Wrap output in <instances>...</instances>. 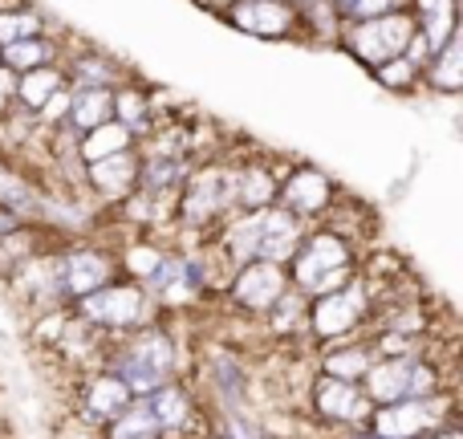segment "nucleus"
Instances as JSON below:
<instances>
[{
  "mask_svg": "<svg viewBox=\"0 0 463 439\" xmlns=\"http://www.w3.org/2000/svg\"><path fill=\"white\" fill-rule=\"evenodd\" d=\"M297 240H301V228H297L293 212L260 208L252 220H244L236 232H232V253L280 264L285 256L297 253Z\"/></svg>",
  "mask_w": 463,
  "mask_h": 439,
  "instance_id": "f257e3e1",
  "label": "nucleus"
},
{
  "mask_svg": "<svg viewBox=\"0 0 463 439\" xmlns=\"http://www.w3.org/2000/svg\"><path fill=\"white\" fill-rule=\"evenodd\" d=\"M419 37V24L411 13H383V16H370V21H358L350 33H345V45L358 62L370 65H383L391 57L411 53Z\"/></svg>",
  "mask_w": 463,
  "mask_h": 439,
  "instance_id": "f03ea898",
  "label": "nucleus"
},
{
  "mask_svg": "<svg viewBox=\"0 0 463 439\" xmlns=\"http://www.w3.org/2000/svg\"><path fill=\"white\" fill-rule=\"evenodd\" d=\"M345 269H350V253L342 240L326 232V236H313L305 244L301 261H297V285L309 293H326L345 277Z\"/></svg>",
  "mask_w": 463,
  "mask_h": 439,
  "instance_id": "7ed1b4c3",
  "label": "nucleus"
},
{
  "mask_svg": "<svg viewBox=\"0 0 463 439\" xmlns=\"http://www.w3.org/2000/svg\"><path fill=\"white\" fill-rule=\"evenodd\" d=\"M171 358H175V354H171L167 338L146 334L143 342L122 358V383H127L130 391H155V387H163V378H167Z\"/></svg>",
  "mask_w": 463,
  "mask_h": 439,
  "instance_id": "20e7f679",
  "label": "nucleus"
},
{
  "mask_svg": "<svg viewBox=\"0 0 463 439\" xmlns=\"http://www.w3.org/2000/svg\"><path fill=\"white\" fill-rule=\"evenodd\" d=\"M431 370L415 367V362H386V367L370 370V395L378 403H399V399H419L431 391Z\"/></svg>",
  "mask_w": 463,
  "mask_h": 439,
  "instance_id": "39448f33",
  "label": "nucleus"
},
{
  "mask_svg": "<svg viewBox=\"0 0 463 439\" xmlns=\"http://www.w3.org/2000/svg\"><path fill=\"white\" fill-rule=\"evenodd\" d=\"M232 21L256 37H280L293 29V8L285 0H232Z\"/></svg>",
  "mask_w": 463,
  "mask_h": 439,
  "instance_id": "423d86ee",
  "label": "nucleus"
},
{
  "mask_svg": "<svg viewBox=\"0 0 463 439\" xmlns=\"http://www.w3.org/2000/svg\"><path fill=\"white\" fill-rule=\"evenodd\" d=\"M228 204H236V171H203L187 196V216L208 220Z\"/></svg>",
  "mask_w": 463,
  "mask_h": 439,
  "instance_id": "0eeeda50",
  "label": "nucleus"
},
{
  "mask_svg": "<svg viewBox=\"0 0 463 439\" xmlns=\"http://www.w3.org/2000/svg\"><path fill=\"white\" fill-rule=\"evenodd\" d=\"M435 424V407L427 399H399L378 415V435L383 439H411Z\"/></svg>",
  "mask_w": 463,
  "mask_h": 439,
  "instance_id": "6e6552de",
  "label": "nucleus"
},
{
  "mask_svg": "<svg viewBox=\"0 0 463 439\" xmlns=\"http://www.w3.org/2000/svg\"><path fill=\"white\" fill-rule=\"evenodd\" d=\"M86 313L106 326H130L143 313V293L138 289H94L86 293Z\"/></svg>",
  "mask_w": 463,
  "mask_h": 439,
  "instance_id": "1a4fd4ad",
  "label": "nucleus"
},
{
  "mask_svg": "<svg viewBox=\"0 0 463 439\" xmlns=\"http://www.w3.org/2000/svg\"><path fill=\"white\" fill-rule=\"evenodd\" d=\"M280 289H285V272H280L272 261L248 264L236 281V297L244 305H252V310H264V305L280 301Z\"/></svg>",
  "mask_w": 463,
  "mask_h": 439,
  "instance_id": "9d476101",
  "label": "nucleus"
},
{
  "mask_svg": "<svg viewBox=\"0 0 463 439\" xmlns=\"http://www.w3.org/2000/svg\"><path fill=\"white\" fill-rule=\"evenodd\" d=\"M65 119L78 130H94L102 122L114 119V94L106 86H81L78 94H70V106H65Z\"/></svg>",
  "mask_w": 463,
  "mask_h": 439,
  "instance_id": "9b49d317",
  "label": "nucleus"
},
{
  "mask_svg": "<svg viewBox=\"0 0 463 439\" xmlns=\"http://www.w3.org/2000/svg\"><path fill=\"white\" fill-rule=\"evenodd\" d=\"M358 313H362V289L354 285L345 293H329L313 313V326H317V334H345L358 321Z\"/></svg>",
  "mask_w": 463,
  "mask_h": 439,
  "instance_id": "f8f14e48",
  "label": "nucleus"
},
{
  "mask_svg": "<svg viewBox=\"0 0 463 439\" xmlns=\"http://www.w3.org/2000/svg\"><path fill=\"white\" fill-rule=\"evenodd\" d=\"M90 179H94V187L102 196H122V192H130V184L138 179V163L130 159V151L106 155V159L90 163Z\"/></svg>",
  "mask_w": 463,
  "mask_h": 439,
  "instance_id": "ddd939ff",
  "label": "nucleus"
},
{
  "mask_svg": "<svg viewBox=\"0 0 463 439\" xmlns=\"http://www.w3.org/2000/svg\"><path fill=\"white\" fill-rule=\"evenodd\" d=\"M415 24L423 29V45L431 49H439L443 41L456 33V0H419V13H415Z\"/></svg>",
  "mask_w": 463,
  "mask_h": 439,
  "instance_id": "4468645a",
  "label": "nucleus"
},
{
  "mask_svg": "<svg viewBox=\"0 0 463 439\" xmlns=\"http://www.w3.org/2000/svg\"><path fill=\"white\" fill-rule=\"evenodd\" d=\"M431 86L443 90V94H456L463 86V37H459V29L431 53Z\"/></svg>",
  "mask_w": 463,
  "mask_h": 439,
  "instance_id": "2eb2a0df",
  "label": "nucleus"
},
{
  "mask_svg": "<svg viewBox=\"0 0 463 439\" xmlns=\"http://www.w3.org/2000/svg\"><path fill=\"white\" fill-rule=\"evenodd\" d=\"M329 192L334 187H329V179L321 171H297L285 187V200L293 212H321L329 204Z\"/></svg>",
  "mask_w": 463,
  "mask_h": 439,
  "instance_id": "dca6fc26",
  "label": "nucleus"
},
{
  "mask_svg": "<svg viewBox=\"0 0 463 439\" xmlns=\"http://www.w3.org/2000/svg\"><path fill=\"white\" fill-rule=\"evenodd\" d=\"M61 272H65V289H70V293H78V297H86V293H94V289L106 285L110 264H106L98 253H73L70 261H65Z\"/></svg>",
  "mask_w": 463,
  "mask_h": 439,
  "instance_id": "f3484780",
  "label": "nucleus"
},
{
  "mask_svg": "<svg viewBox=\"0 0 463 439\" xmlns=\"http://www.w3.org/2000/svg\"><path fill=\"white\" fill-rule=\"evenodd\" d=\"M317 403H321V411L334 415V419H358L362 411H366V399L350 387V378H334V383H326L317 391Z\"/></svg>",
  "mask_w": 463,
  "mask_h": 439,
  "instance_id": "a211bd4d",
  "label": "nucleus"
},
{
  "mask_svg": "<svg viewBox=\"0 0 463 439\" xmlns=\"http://www.w3.org/2000/svg\"><path fill=\"white\" fill-rule=\"evenodd\" d=\"M118 151H130V127H122V122H114V119L90 130V138H81V155H86L90 163L106 159V155H118Z\"/></svg>",
  "mask_w": 463,
  "mask_h": 439,
  "instance_id": "6ab92c4d",
  "label": "nucleus"
},
{
  "mask_svg": "<svg viewBox=\"0 0 463 439\" xmlns=\"http://www.w3.org/2000/svg\"><path fill=\"white\" fill-rule=\"evenodd\" d=\"M61 90V73L53 65H37V70H24L21 81H16V98H24L29 106H41L49 94Z\"/></svg>",
  "mask_w": 463,
  "mask_h": 439,
  "instance_id": "aec40b11",
  "label": "nucleus"
},
{
  "mask_svg": "<svg viewBox=\"0 0 463 439\" xmlns=\"http://www.w3.org/2000/svg\"><path fill=\"white\" fill-rule=\"evenodd\" d=\"M130 403V387L122 383V378H102V383H94V391H90V411H94L98 419H110L118 415V411H127Z\"/></svg>",
  "mask_w": 463,
  "mask_h": 439,
  "instance_id": "412c9836",
  "label": "nucleus"
},
{
  "mask_svg": "<svg viewBox=\"0 0 463 439\" xmlns=\"http://www.w3.org/2000/svg\"><path fill=\"white\" fill-rule=\"evenodd\" d=\"M0 57H5V65L13 73H24V70H37V65L49 62V41L41 37H24V41H13V45L0 49Z\"/></svg>",
  "mask_w": 463,
  "mask_h": 439,
  "instance_id": "4be33fe9",
  "label": "nucleus"
},
{
  "mask_svg": "<svg viewBox=\"0 0 463 439\" xmlns=\"http://www.w3.org/2000/svg\"><path fill=\"white\" fill-rule=\"evenodd\" d=\"M236 200L248 204V208H264V204L272 200V176L260 171V167L240 171L236 176Z\"/></svg>",
  "mask_w": 463,
  "mask_h": 439,
  "instance_id": "5701e85b",
  "label": "nucleus"
},
{
  "mask_svg": "<svg viewBox=\"0 0 463 439\" xmlns=\"http://www.w3.org/2000/svg\"><path fill=\"white\" fill-rule=\"evenodd\" d=\"M155 415V424L159 427H179L187 419V403H184V395L179 391H163V387H155V399H151V407H146Z\"/></svg>",
  "mask_w": 463,
  "mask_h": 439,
  "instance_id": "b1692460",
  "label": "nucleus"
},
{
  "mask_svg": "<svg viewBox=\"0 0 463 439\" xmlns=\"http://www.w3.org/2000/svg\"><path fill=\"white\" fill-rule=\"evenodd\" d=\"M37 33H41V16L37 13H0V45L37 37Z\"/></svg>",
  "mask_w": 463,
  "mask_h": 439,
  "instance_id": "393cba45",
  "label": "nucleus"
},
{
  "mask_svg": "<svg viewBox=\"0 0 463 439\" xmlns=\"http://www.w3.org/2000/svg\"><path fill=\"white\" fill-rule=\"evenodd\" d=\"M415 62H411L407 53L402 57H391V62H383L378 65V81H383V86H391V90H407L411 81H415Z\"/></svg>",
  "mask_w": 463,
  "mask_h": 439,
  "instance_id": "a878e982",
  "label": "nucleus"
},
{
  "mask_svg": "<svg viewBox=\"0 0 463 439\" xmlns=\"http://www.w3.org/2000/svg\"><path fill=\"white\" fill-rule=\"evenodd\" d=\"M159 432V424H155L151 411H130V415H122V424L114 427V439H155Z\"/></svg>",
  "mask_w": 463,
  "mask_h": 439,
  "instance_id": "bb28decb",
  "label": "nucleus"
},
{
  "mask_svg": "<svg viewBox=\"0 0 463 439\" xmlns=\"http://www.w3.org/2000/svg\"><path fill=\"white\" fill-rule=\"evenodd\" d=\"M366 367H370L366 350H342V354H329V362H326V370H329L334 378H358V375H366Z\"/></svg>",
  "mask_w": 463,
  "mask_h": 439,
  "instance_id": "cd10ccee",
  "label": "nucleus"
},
{
  "mask_svg": "<svg viewBox=\"0 0 463 439\" xmlns=\"http://www.w3.org/2000/svg\"><path fill=\"white\" fill-rule=\"evenodd\" d=\"M179 176H184V163H179V159H167V155H159V159L146 163L143 184H146V187H167V184H179Z\"/></svg>",
  "mask_w": 463,
  "mask_h": 439,
  "instance_id": "c85d7f7f",
  "label": "nucleus"
},
{
  "mask_svg": "<svg viewBox=\"0 0 463 439\" xmlns=\"http://www.w3.org/2000/svg\"><path fill=\"white\" fill-rule=\"evenodd\" d=\"M114 114L122 119V127H143V119H146V98L138 94V90L114 94Z\"/></svg>",
  "mask_w": 463,
  "mask_h": 439,
  "instance_id": "c756f323",
  "label": "nucleus"
},
{
  "mask_svg": "<svg viewBox=\"0 0 463 439\" xmlns=\"http://www.w3.org/2000/svg\"><path fill=\"white\" fill-rule=\"evenodd\" d=\"M394 8H399V0H350V5H345V13H350L354 21H370V16L394 13Z\"/></svg>",
  "mask_w": 463,
  "mask_h": 439,
  "instance_id": "7c9ffc66",
  "label": "nucleus"
},
{
  "mask_svg": "<svg viewBox=\"0 0 463 439\" xmlns=\"http://www.w3.org/2000/svg\"><path fill=\"white\" fill-rule=\"evenodd\" d=\"M155 264H159V253H155V248H135V253H130V269L143 272V277H151Z\"/></svg>",
  "mask_w": 463,
  "mask_h": 439,
  "instance_id": "2f4dec72",
  "label": "nucleus"
},
{
  "mask_svg": "<svg viewBox=\"0 0 463 439\" xmlns=\"http://www.w3.org/2000/svg\"><path fill=\"white\" fill-rule=\"evenodd\" d=\"M0 200H21V204H33L29 187H21L16 179H8V171H0Z\"/></svg>",
  "mask_w": 463,
  "mask_h": 439,
  "instance_id": "473e14b6",
  "label": "nucleus"
},
{
  "mask_svg": "<svg viewBox=\"0 0 463 439\" xmlns=\"http://www.w3.org/2000/svg\"><path fill=\"white\" fill-rule=\"evenodd\" d=\"M13 98H16V73L8 70V65H0V110H5Z\"/></svg>",
  "mask_w": 463,
  "mask_h": 439,
  "instance_id": "72a5a7b5",
  "label": "nucleus"
},
{
  "mask_svg": "<svg viewBox=\"0 0 463 439\" xmlns=\"http://www.w3.org/2000/svg\"><path fill=\"white\" fill-rule=\"evenodd\" d=\"M439 439H463L459 432H448V435H439Z\"/></svg>",
  "mask_w": 463,
  "mask_h": 439,
  "instance_id": "f704fd0d",
  "label": "nucleus"
},
{
  "mask_svg": "<svg viewBox=\"0 0 463 439\" xmlns=\"http://www.w3.org/2000/svg\"><path fill=\"white\" fill-rule=\"evenodd\" d=\"M337 5H342V8H345V5H350V0H337Z\"/></svg>",
  "mask_w": 463,
  "mask_h": 439,
  "instance_id": "c9c22d12",
  "label": "nucleus"
},
{
  "mask_svg": "<svg viewBox=\"0 0 463 439\" xmlns=\"http://www.w3.org/2000/svg\"><path fill=\"white\" fill-rule=\"evenodd\" d=\"M228 439H236V435H228Z\"/></svg>",
  "mask_w": 463,
  "mask_h": 439,
  "instance_id": "e433bc0d",
  "label": "nucleus"
}]
</instances>
